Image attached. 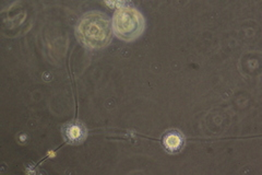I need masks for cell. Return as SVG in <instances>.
I'll return each mask as SVG.
<instances>
[{
	"instance_id": "cell-4",
	"label": "cell",
	"mask_w": 262,
	"mask_h": 175,
	"mask_svg": "<svg viewBox=\"0 0 262 175\" xmlns=\"http://www.w3.org/2000/svg\"><path fill=\"white\" fill-rule=\"evenodd\" d=\"M162 143L169 153H178L185 146V136L179 130H168L164 134Z\"/></svg>"
},
{
	"instance_id": "cell-3",
	"label": "cell",
	"mask_w": 262,
	"mask_h": 175,
	"mask_svg": "<svg viewBox=\"0 0 262 175\" xmlns=\"http://www.w3.org/2000/svg\"><path fill=\"white\" fill-rule=\"evenodd\" d=\"M61 134L66 143L70 145H80L88 137V129L80 121H71L61 127Z\"/></svg>"
},
{
	"instance_id": "cell-2",
	"label": "cell",
	"mask_w": 262,
	"mask_h": 175,
	"mask_svg": "<svg viewBox=\"0 0 262 175\" xmlns=\"http://www.w3.org/2000/svg\"><path fill=\"white\" fill-rule=\"evenodd\" d=\"M112 27L114 34L118 38L131 42L142 35L145 28V20L143 14L136 7L125 5L115 11Z\"/></svg>"
},
{
	"instance_id": "cell-1",
	"label": "cell",
	"mask_w": 262,
	"mask_h": 175,
	"mask_svg": "<svg viewBox=\"0 0 262 175\" xmlns=\"http://www.w3.org/2000/svg\"><path fill=\"white\" fill-rule=\"evenodd\" d=\"M112 21L107 14L101 11H90L79 19L76 35L82 45L98 49L107 46L113 37Z\"/></svg>"
}]
</instances>
